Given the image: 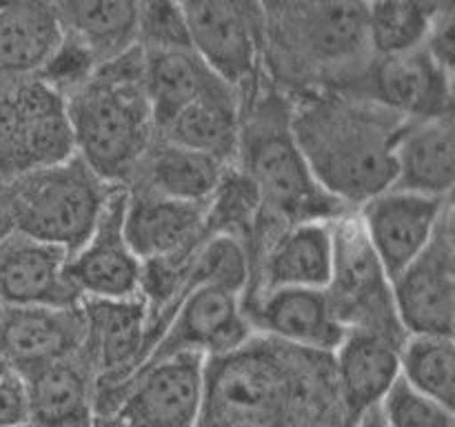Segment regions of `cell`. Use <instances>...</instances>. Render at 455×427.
<instances>
[{"mask_svg":"<svg viewBox=\"0 0 455 427\" xmlns=\"http://www.w3.org/2000/svg\"><path fill=\"white\" fill-rule=\"evenodd\" d=\"M22 427H34V425H22Z\"/></svg>","mask_w":455,"mask_h":427,"instance_id":"obj_39","label":"cell"},{"mask_svg":"<svg viewBox=\"0 0 455 427\" xmlns=\"http://www.w3.org/2000/svg\"><path fill=\"white\" fill-rule=\"evenodd\" d=\"M83 351V314L74 307H4L0 367L29 376L36 369Z\"/></svg>","mask_w":455,"mask_h":427,"instance_id":"obj_18","label":"cell"},{"mask_svg":"<svg viewBox=\"0 0 455 427\" xmlns=\"http://www.w3.org/2000/svg\"><path fill=\"white\" fill-rule=\"evenodd\" d=\"M262 65L275 83L333 92L371 56L364 3H274L262 4Z\"/></svg>","mask_w":455,"mask_h":427,"instance_id":"obj_5","label":"cell"},{"mask_svg":"<svg viewBox=\"0 0 455 427\" xmlns=\"http://www.w3.org/2000/svg\"><path fill=\"white\" fill-rule=\"evenodd\" d=\"M262 216V200L251 178L229 165L207 203V234L231 236L247 247Z\"/></svg>","mask_w":455,"mask_h":427,"instance_id":"obj_31","label":"cell"},{"mask_svg":"<svg viewBox=\"0 0 455 427\" xmlns=\"http://www.w3.org/2000/svg\"><path fill=\"white\" fill-rule=\"evenodd\" d=\"M74 156L65 98L38 78L0 89V176L18 178Z\"/></svg>","mask_w":455,"mask_h":427,"instance_id":"obj_8","label":"cell"},{"mask_svg":"<svg viewBox=\"0 0 455 427\" xmlns=\"http://www.w3.org/2000/svg\"><path fill=\"white\" fill-rule=\"evenodd\" d=\"M65 109L76 158L107 185L127 187L156 138L140 47L98 65L87 83L67 93Z\"/></svg>","mask_w":455,"mask_h":427,"instance_id":"obj_3","label":"cell"},{"mask_svg":"<svg viewBox=\"0 0 455 427\" xmlns=\"http://www.w3.org/2000/svg\"><path fill=\"white\" fill-rule=\"evenodd\" d=\"M333 92L371 101L404 120L438 118L451 114L453 71L420 47L400 56H369Z\"/></svg>","mask_w":455,"mask_h":427,"instance_id":"obj_9","label":"cell"},{"mask_svg":"<svg viewBox=\"0 0 455 427\" xmlns=\"http://www.w3.org/2000/svg\"><path fill=\"white\" fill-rule=\"evenodd\" d=\"M62 34L78 40L96 65L123 56L138 44L140 3H60L53 4Z\"/></svg>","mask_w":455,"mask_h":427,"instance_id":"obj_28","label":"cell"},{"mask_svg":"<svg viewBox=\"0 0 455 427\" xmlns=\"http://www.w3.org/2000/svg\"><path fill=\"white\" fill-rule=\"evenodd\" d=\"M60 38L53 4H0V78H36Z\"/></svg>","mask_w":455,"mask_h":427,"instance_id":"obj_27","label":"cell"},{"mask_svg":"<svg viewBox=\"0 0 455 427\" xmlns=\"http://www.w3.org/2000/svg\"><path fill=\"white\" fill-rule=\"evenodd\" d=\"M391 298L395 318L407 336H453V209H449L425 252L391 280Z\"/></svg>","mask_w":455,"mask_h":427,"instance_id":"obj_12","label":"cell"},{"mask_svg":"<svg viewBox=\"0 0 455 427\" xmlns=\"http://www.w3.org/2000/svg\"><path fill=\"white\" fill-rule=\"evenodd\" d=\"M333 238L336 258L327 296L338 320L345 329L369 327L407 336L395 318L391 280L364 238L358 214L347 212L336 218Z\"/></svg>","mask_w":455,"mask_h":427,"instance_id":"obj_10","label":"cell"},{"mask_svg":"<svg viewBox=\"0 0 455 427\" xmlns=\"http://www.w3.org/2000/svg\"><path fill=\"white\" fill-rule=\"evenodd\" d=\"M235 167L256 185L262 218L287 227L307 221H336L349 209L315 182L291 129V101L262 80L243 102Z\"/></svg>","mask_w":455,"mask_h":427,"instance_id":"obj_4","label":"cell"},{"mask_svg":"<svg viewBox=\"0 0 455 427\" xmlns=\"http://www.w3.org/2000/svg\"><path fill=\"white\" fill-rule=\"evenodd\" d=\"M111 189L76 156L13 178L7 194V234L74 254L96 227Z\"/></svg>","mask_w":455,"mask_h":427,"instance_id":"obj_6","label":"cell"},{"mask_svg":"<svg viewBox=\"0 0 455 427\" xmlns=\"http://www.w3.org/2000/svg\"><path fill=\"white\" fill-rule=\"evenodd\" d=\"M240 116L243 102L238 93L225 87L178 111L156 136L222 165H234L240 141Z\"/></svg>","mask_w":455,"mask_h":427,"instance_id":"obj_26","label":"cell"},{"mask_svg":"<svg viewBox=\"0 0 455 427\" xmlns=\"http://www.w3.org/2000/svg\"><path fill=\"white\" fill-rule=\"evenodd\" d=\"M123 231L140 262L191 256L209 238L207 205L127 189Z\"/></svg>","mask_w":455,"mask_h":427,"instance_id":"obj_19","label":"cell"},{"mask_svg":"<svg viewBox=\"0 0 455 427\" xmlns=\"http://www.w3.org/2000/svg\"><path fill=\"white\" fill-rule=\"evenodd\" d=\"M227 167L229 165L156 136L129 185H133L132 189H147L167 198L207 205Z\"/></svg>","mask_w":455,"mask_h":427,"instance_id":"obj_25","label":"cell"},{"mask_svg":"<svg viewBox=\"0 0 455 427\" xmlns=\"http://www.w3.org/2000/svg\"><path fill=\"white\" fill-rule=\"evenodd\" d=\"M400 378L420 394L453 409V336H407L400 347Z\"/></svg>","mask_w":455,"mask_h":427,"instance_id":"obj_30","label":"cell"},{"mask_svg":"<svg viewBox=\"0 0 455 427\" xmlns=\"http://www.w3.org/2000/svg\"><path fill=\"white\" fill-rule=\"evenodd\" d=\"M138 47L191 49L180 4L140 3V9H138Z\"/></svg>","mask_w":455,"mask_h":427,"instance_id":"obj_33","label":"cell"},{"mask_svg":"<svg viewBox=\"0 0 455 427\" xmlns=\"http://www.w3.org/2000/svg\"><path fill=\"white\" fill-rule=\"evenodd\" d=\"M191 52L216 78L238 93L240 102L262 85L265 16L258 3L204 0L180 3Z\"/></svg>","mask_w":455,"mask_h":427,"instance_id":"obj_7","label":"cell"},{"mask_svg":"<svg viewBox=\"0 0 455 427\" xmlns=\"http://www.w3.org/2000/svg\"><path fill=\"white\" fill-rule=\"evenodd\" d=\"M333 221L280 227L249 249L251 278L244 296L280 287L327 289L333 274Z\"/></svg>","mask_w":455,"mask_h":427,"instance_id":"obj_15","label":"cell"},{"mask_svg":"<svg viewBox=\"0 0 455 427\" xmlns=\"http://www.w3.org/2000/svg\"><path fill=\"white\" fill-rule=\"evenodd\" d=\"M407 120L364 98L305 93L291 129L315 182L342 207H363L394 187L395 141Z\"/></svg>","mask_w":455,"mask_h":427,"instance_id":"obj_2","label":"cell"},{"mask_svg":"<svg viewBox=\"0 0 455 427\" xmlns=\"http://www.w3.org/2000/svg\"><path fill=\"white\" fill-rule=\"evenodd\" d=\"M449 209H453L451 198H434L394 187L360 207L358 221L364 238L389 280L425 252Z\"/></svg>","mask_w":455,"mask_h":427,"instance_id":"obj_14","label":"cell"},{"mask_svg":"<svg viewBox=\"0 0 455 427\" xmlns=\"http://www.w3.org/2000/svg\"><path fill=\"white\" fill-rule=\"evenodd\" d=\"M453 176V116L407 120L395 141L394 189L451 198Z\"/></svg>","mask_w":455,"mask_h":427,"instance_id":"obj_22","label":"cell"},{"mask_svg":"<svg viewBox=\"0 0 455 427\" xmlns=\"http://www.w3.org/2000/svg\"><path fill=\"white\" fill-rule=\"evenodd\" d=\"M403 334L351 327L331 354L333 381L349 423L378 407L400 378Z\"/></svg>","mask_w":455,"mask_h":427,"instance_id":"obj_20","label":"cell"},{"mask_svg":"<svg viewBox=\"0 0 455 427\" xmlns=\"http://www.w3.org/2000/svg\"><path fill=\"white\" fill-rule=\"evenodd\" d=\"M387 427H455L453 409L409 387L403 378L378 405Z\"/></svg>","mask_w":455,"mask_h":427,"instance_id":"obj_32","label":"cell"},{"mask_svg":"<svg viewBox=\"0 0 455 427\" xmlns=\"http://www.w3.org/2000/svg\"><path fill=\"white\" fill-rule=\"evenodd\" d=\"M342 423L349 418L333 381L331 356L253 334L238 350L207 360L198 427H338Z\"/></svg>","mask_w":455,"mask_h":427,"instance_id":"obj_1","label":"cell"},{"mask_svg":"<svg viewBox=\"0 0 455 427\" xmlns=\"http://www.w3.org/2000/svg\"><path fill=\"white\" fill-rule=\"evenodd\" d=\"M127 189L114 187L89 238L67 256L65 278L83 298H132L140 289L142 262L123 231Z\"/></svg>","mask_w":455,"mask_h":427,"instance_id":"obj_16","label":"cell"},{"mask_svg":"<svg viewBox=\"0 0 455 427\" xmlns=\"http://www.w3.org/2000/svg\"><path fill=\"white\" fill-rule=\"evenodd\" d=\"M351 427H387V423L382 421L380 409L373 407V409H369L367 414H363V416H360L358 421L351 423Z\"/></svg>","mask_w":455,"mask_h":427,"instance_id":"obj_36","label":"cell"},{"mask_svg":"<svg viewBox=\"0 0 455 427\" xmlns=\"http://www.w3.org/2000/svg\"><path fill=\"white\" fill-rule=\"evenodd\" d=\"M89 427H127L118 416L114 414H93Z\"/></svg>","mask_w":455,"mask_h":427,"instance_id":"obj_37","label":"cell"},{"mask_svg":"<svg viewBox=\"0 0 455 427\" xmlns=\"http://www.w3.org/2000/svg\"><path fill=\"white\" fill-rule=\"evenodd\" d=\"M251 336L253 327L240 294L198 285L182 294L142 365L187 351L216 359L243 347Z\"/></svg>","mask_w":455,"mask_h":427,"instance_id":"obj_13","label":"cell"},{"mask_svg":"<svg viewBox=\"0 0 455 427\" xmlns=\"http://www.w3.org/2000/svg\"><path fill=\"white\" fill-rule=\"evenodd\" d=\"M207 360V356L187 351L145 363L129 378L114 416L127 427H198Z\"/></svg>","mask_w":455,"mask_h":427,"instance_id":"obj_11","label":"cell"},{"mask_svg":"<svg viewBox=\"0 0 455 427\" xmlns=\"http://www.w3.org/2000/svg\"><path fill=\"white\" fill-rule=\"evenodd\" d=\"M3 310H4V305H3V302H0V318H3Z\"/></svg>","mask_w":455,"mask_h":427,"instance_id":"obj_38","label":"cell"},{"mask_svg":"<svg viewBox=\"0 0 455 427\" xmlns=\"http://www.w3.org/2000/svg\"><path fill=\"white\" fill-rule=\"evenodd\" d=\"M69 254L20 234L0 236V302L4 307H74L65 278Z\"/></svg>","mask_w":455,"mask_h":427,"instance_id":"obj_21","label":"cell"},{"mask_svg":"<svg viewBox=\"0 0 455 427\" xmlns=\"http://www.w3.org/2000/svg\"><path fill=\"white\" fill-rule=\"evenodd\" d=\"M140 52L142 87L156 132L191 102L227 87L191 49H140Z\"/></svg>","mask_w":455,"mask_h":427,"instance_id":"obj_24","label":"cell"},{"mask_svg":"<svg viewBox=\"0 0 455 427\" xmlns=\"http://www.w3.org/2000/svg\"><path fill=\"white\" fill-rule=\"evenodd\" d=\"M34 427H89L93 418V378L83 351L36 369L22 378Z\"/></svg>","mask_w":455,"mask_h":427,"instance_id":"obj_23","label":"cell"},{"mask_svg":"<svg viewBox=\"0 0 455 427\" xmlns=\"http://www.w3.org/2000/svg\"><path fill=\"white\" fill-rule=\"evenodd\" d=\"M438 3H367L371 56H400L425 47Z\"/></svg>","mask_w":455,"mask_h":427,"instance_id":"obj_29","label":"cell"},{"mask_svg":"<svg viewBox=\"0 0 455 427\" xmlns=\"http://www.w3.org/2000/svg\"><path fill=\"white\" fill-rule=\"evenodd\" d=\"M29 425L25 383L18 374L0 367V427Z\"/></svg>","mask_w":455,"mask_h":427,"instance_id":"obj_35","label":"cell"},{"mask_svg":"<svg viewBox=\"0 0 455 427\" xmlns=\"http://www.w3.org/2000/svg\"><path fill=\"white\" fill-rule=\"evenodd\" d=\"M253 334L314 354L331 356L345 338L327 289L280 287L243 296Z\"/></svg>","mask_w":455,"mask_h":427,"instance_id":"obj_17","label":"cell"},{"mask_svg":"<svg viewBox=\"0 0 455 427\" xmlns=\"http://www.w3.org/2000/svg\"><path fill=\"white\" fill-rule=\"evenodd\" d=\"M425 49L444 67L453 71L455 58V4L438 3L434 22H431L429 36H427Z\"/></svg>","mask_w":455,"mask_h":427,"instance_id":"obj_34","label":"cell"}]
</instances>
